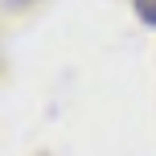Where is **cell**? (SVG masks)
Masks as SVG:
<instances>
[{
  "label": "cell",
  "instance_id": "obj_1",
  "mask_svg": "<svg viewBox=\"0 0 156 156\" xmlns=\"http://www.w3.org/2000/svg\"><path fill=\"white\" fill-rule=\"evenodd\" d=\"M132 4H136V16L144 25H156V0H132Z\"/></svg>",
  "mask_w": 156,
  "mask_h": 156
},
{
  "label": "cell",
  "instance_id": "obj_2",
  "mask_svg": "<svg viewBox=\"0 0 156 156\" xmlns=\"http://www.w3.org/2000/svg\"><path fill=\"white\" fill-rule=\"evenodd\" d=\"M8 4H33V0H8Z\"/></svg>",
  "mask_w": 156,
  "mask_h": 156
}]
</instances>
